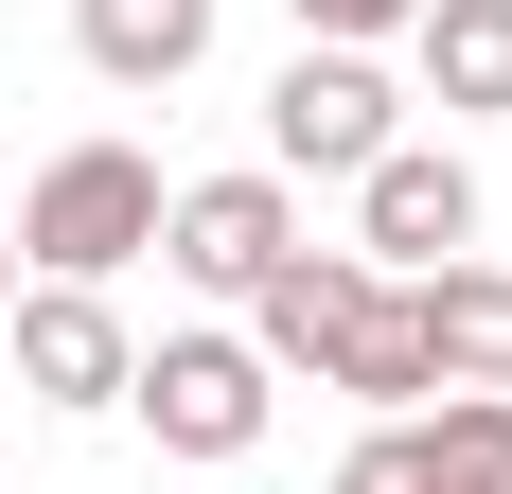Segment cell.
<instances>
[{
  "label": "cell",
  "instance_id": "15",
  "mask_svg": "<svg viewBox=\"0 0 512 494\" xmlns=\"http://www.w3.org/2000/svg\"><path fill=\"white\" fill-rule=\"evenodd\" d=\"M0 300H18V230H0Z\"/></svg>",
  "mask_w": 512,
  "mask_h": 494
},
{
  "label": "cell",
  "instance_id": "14",
  "mask_svg": "<svg viewBox=\"0 0 512 494\" xmlns=\"http://www.w3.org/2000/svg\"><path fill=\"white\" fill-rule=\"evenodd\" d=\"M336 494H424V406H407V424H371V442L336 459Z\"/></svg>",
  "mask_w": 512,
  "mask_h": 494
},
{
  "label": "cell",
  "instance_id": "1",
  "mask_svg": "<svg viewBox=\"0 0 512 494\" xmlns=\"http://www.w3.org/2000/svg\"><path fill=\"white\" fill-rule=\"evenodd\" d=\"M159 247V159L142 142H53L18 195V283H124Z\"/></svg>",
  "mask_w": 512,
  "mask_h": 494
},
{
  "label": "cell",
  "instance_id": "13",
  "mask_svg": "<svg viewBox=\"0 0 512 494\" xmlns=\"http://www.w3.org/2000/svg\"><path fill=\"white\" fill-rule=\"evenodd\" d=\"M283 18H301L318 53H389V36H407V18H424V0H283Z\"/></svg>",
  "mask_w": 512,
  "mask_h": 494
},
{
  "label": "cell",
  "instance_id": "9",
  "mask_svg": "<svg viewBox=\"0 0 512 494\" xmlns=\"http://www.w3.org/2000/svg\"><path fill=\"white\" fill-rule=\"evenodd\" d=\"M407 318H424V371H442V389H512V265H424L407 283Z\"/></svg>",
  "mask_w": 512,
  "mask_h": 494
},
{
  "label": "cell",
  "instance_id": "8",
  "mask_svg": "<svg viewBox=\"0 0 512 494\" xmlns=\"http://www.w3.org/2000/svg\"><path fill=\"white\" fill-rule=\"evenodd\" d=\"M354 300H371L354 247H283V265L248 283V353H265V371H318V353L354 336Z\"/></svg>",
  "mask_w": 512,
  "mask_h": 494
},
{
  "label": "cell",
  "instance_id": "7",
  "mask_svg": "<svg viewBox=\"0 0 512 494\" xmlns=\"http://www.w3.org/2000/svg\"><path fill=\"white\" fill-rule=\"evenodd\" d=\"M389 53H407V89L442 124H512V0H424Z\"/></svg>",
  "mask_w": 512,
  "mask_h": 494
},
{
  "label": "cell",
  "instance_id": "2",
  "mask_svg": "<svg viewBox=\"0 0 512 494\" xmlns=\"http://www.w3.org/2000/svg\"><path fill=\"white\" fill-rule=\"evenodd\" d=\"M407 142V89H389V53H283V89H265V177H371V159Z\"/></svg>",
  "mask_w": 512,
  "mask_h": 494
},
{
  "label": "cell",
  "instance_id": "11",
  "mask_svg": "<svg viewBox=\"0 0 512 494\" xmlns=\"http://www.w3.org/2000/svg\"><path fill=\"white\" fill-rule=\"evenodd\" d=\"M318 389H354L371 424H407V406H442V371H424V318H407V283H371V300H354V336L318 353Z\"/></svg>",
  "mask_w": 512,
  "mask_h": 494
},
{
  "label": "cell",
  "instance_id": "4",
  "mask_svg": "<svg viewBox=\"0 0 512 494\" xmlns=\"http://www.w3.org/2000/svg\"><path fill=\"white\" fill-rule=\"evenodd\" d=\"M283 247H301V177H265V159H248V177H177V195H159V265H177L195 300H248Z\"/></svg>",
  "mask_w": 512,
  "mask_h": 494
},
{
  "label": "cell",
  "instance_id": "6",
  "mask_svg": "<svg viewBox=\"0 0 512 494\" xmlns=\"http://www.w3.org/2000/svg\"><path fill=\"white\" fill-rule=\"evenodd\" d=\"M0 336H18V389H36L53 424L124 406V371H142V336L106 318V283H18V300H0Z\"/></svg>",
  "mask_w": 512,
  "mask_h": 494
},
{
  "label": "cell",
  "instance_id": "12",
  "mask_svg": "<svg viewBox=\"0 0 512 494\" xmlns=\"http://www.w3.org/2000/svg\"><path fill=\"white\" fill-rule=\"evenodd\" d=\"M424 494H512V389H442L424 406Z\"/></svg>",
  "mask_w": 512,
  "mask_h": 494
},
{
  "label": "cell",
  "instance_id": "5",
  "mask_svg": "<svg viewBox=\"0 0 512 494\" xmlns=\"http://www.w3.org/2000/svg\"><path fill=\"white\" fill-rule=\"evenodd\" d=\"M477 247V159L460 142H389L354 177V265L371 283H424V265H460Z\"/></svg>",
  "mask_w": 512,
  "mask_h": 494
},
{
  "label": "cell",
  "instance_id": "3",
  "mask_svg": "<svg viewBox=\"0 0 512 494\" xmlns=\"http://www.w3.org/2000/svg\"><path fill=\"white\" fill-rule=\"evenodd\" d=\"M124 406L159 424V459H212V477H230V459L265 442V406H283V371H265L248 336H159L142 371H124Z\"/></svg>",
  "mask_w": 512,
  "mask_h": 494
},
{
  "label": "cell",
  "instance_id": "10",
  "mask_svg": "<svg viewBox=\"0 0 512 494\" xmlns=\"http://www.w3.org/2000/svg\"><path fill=\"white\" fill-rule=\"evenodd\" d=\"M71 53L106 89H195L212 71V0H71Z\"/></svg>",
  "mask_w": 512,
  "mask_h": 494
}]
</instances>
